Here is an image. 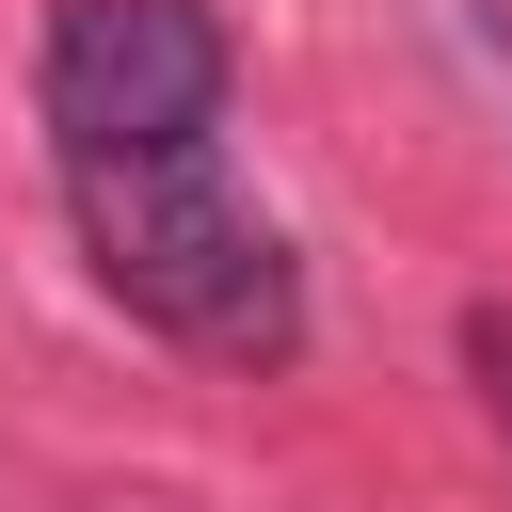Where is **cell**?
<instances>
[{"label":"cell","instance_id":"obj_1","mask_svg":"<svg viewBox=\"0 0 512 512\" xmlns=\"http://www.w3.org/2000/svg\"><path fill=\"white\" fill-rule=\"evenodd\" d=\"M64 208H80L96 288H112L144 336H176V352H208V368H240V384L304 368V256H288L272 208L224 192L208 144H192V160H64Z\"/></svg>","mask_w":512,"mask_h":512},{"label":"cell","instance_id":"obj_2","mask_svg":"<svg viewBox=\"0 0 512 512\" xmlns=\"http://www.w3.org/2000/svg\"><path fill=\"white\" fill-rule=\"evenodd\" d=\"M240 96V48L208 0H48L32 112L64 160H192Z\"/></svg>","mask_w":512,"mask_h":512},{"label":"cell","instance_id":"obj_3","mask_svg":"<svg viewBox=\"0 0 512 512\" xmlns=\"http://www.w3.org/2000/svg\"><path fill=\"white\" fill-rule=\"evenodd\" d=\"M464 368H480V400H496V432H512V304L464 320Z\"/></svg>","mask_w":512,"mask_h":512}]
</instances>
